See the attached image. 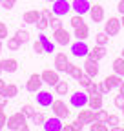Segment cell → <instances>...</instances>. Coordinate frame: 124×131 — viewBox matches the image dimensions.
Returning <instances> with one entry per match:
<instances>
[{"label":"cell","mask_w":124,"mask_h":131,"mask_svg":"<svg viewBox=\"0 0 124 131\" xmlns=\"http://www.w3.org/2000/svg\"><path fill=\"white\" fill-rule=\"evenodd\" d=\"M6 127L11 129V131H27L29 126H27V118H26V115L22 111H17V113H13L11 117H7L6 120Z\"/></svg>","instance_id":"6da1fadb"},{"label":"cell","mask_w":124,"mask_h":131,"mask_svg":"<svg viewBox=\"0 0 124 131\" xmlns=\"http://www.w3.org/2000/svg\"><path fill=\"white\" fill-rule=\"evenodd\" d=\"M88 100H89V95L86 91H75L69 96V106H73L75 109H80L88 106Z\"/></svg>","instance_id":"7a4b0ae2"},{"label":"cell","mask_w":124,"mask_h":131,"mask_svg":"<svg viewBox=\"0 0 124 131\" xmlns=\"http://www.w3.org/2000/svg\"><path fill=\"white\" fill-rule=\"evenodd\" d=\"M53 66H55V69H57L58 73H66V75H68V73H69V68H71V62H69V58H68L66 53H57Z\"/></svg>","instance_id":"3957f363"},{"label":"cell","mask_w":124,"mask_h":131,"mask_svg":"<svg viewBox=\"0 0 124 131\" xmlns=\"http://www.w3.org/2000/svg\"><path fill=\"white\" fill-rule=\"evenodd\" d=\"M120 27H122V24H120V18H117V16H110L104 22V31L110 37H117L120 33Z\"/></svg>","instance_id":"277c9868"},{"label":"cell","mask_w":124,"mask_h":131,"mask_svg":"<svg viewBox=\"0 0 124 131\" xmlns=\"http://www.w3.org/2000/svg\"><path fill=\"white\" fill-rule=\"evenodd\" d=\"M51 11L55 16H66L69 11H71V2H68V0H55V2L51 4Z\"/></svg>","instance_id":"5b68a950"},{"label":"cell","mask_w":124,"mask_h":131,"mask_svg":"<svg viewBox=\"0 0 124 131\" xmlns=\"http://www.w3.org/2000/svg\"><path fill=\"white\" fill-rule=\"evenodd\" d=\"M53 38H55V44H58V46H69L71 44V33L62 26V27L53 31Z\"/></svg>","instance_id":"8992f818"},{"label":"cell","mask_w":124,"mask_h":131,"mask_svg":"<svg viewBox=\"0 0 124 131\" xmlns=\"http://www.w3.org/2000/svg\"><path fill=\"white\" fill-rule=\"evenodd\" d=\"M51 111H53V115H57V117H60V118H68L69 117V107H68V104L62 100V98H55L53 100Z\"/></svg>","instance_id":"52a82bcc"},{"label":"cell","mask_w":124,"mask_h":131,"mask_svg":"<svg viewBox=\"0 0 124 131\" xmlns=\"http://www.w3.org/2000/svg\"><path fill=\"white\" fill-rule=\"evenodd\" d=\"M69 51H71V55L77 57V58H86V57H88V51H89V47H88L86 40H77V42L71 44Z\"/></svg>","instance_id":"ba28073f"},{"label":"cell","mask_w":124,"mask_h":131,"mask_svg":"<svg viewBox=\"0 0 124 131\" xmlns=\"http://www.w3.org/2000/svg\"><path fill=\"white\" fill-rule=\"evenodd\" d=\"M89 18L91 22H95V24H100L104 18H106V11H104V6L102 4H91L89 7Z\"/></svg>","instance_id":"9c48e42d"},{"label":"cell","mask_w":124,"mask_h":131,"mask_svg":"<svg viewBox=\"0 0 124 131\" xmlns=\"http://www.w3.org/2000/svg\"><path fill=\"white\" fill-rule=\"evenodd\" d=\"M42 84H44L42 77H40L38 73H33V75H29V78H27V82H26V89H27L29 93H37V91L42 89Z\"/></svg>","instance_id":"30bf717a"},{"label":"cell","mask_w":124,"mask_h":131,"mask_svg":"<svg viewBox=\"0 0 124 131\" xmlns=\"http://www.w3.org/2000/svg\"><path fill=\"white\" fill-rule=\"evenodd\" d=\"M77 120H80L84 126H89L91 122H95V111L91 107H80L79 109V115H77Z\"/></svg>","instance_id":"8fae6325"},{"label":"cell","mask_w":124,"mask_h":131,"mask_svg":"<svg viewBox=\"0 0 124 131\" xmlns=\"http://www.w3.org/2000/svg\"><path fill=\"white\" fill-rule=\"evenodd\" d=\"M53 100H55V98H53L51 91H46V89L37 91V104H38L40 107H51Z\"/></svg>","instance_id":"7c38bea8"},{"label":"cell","mask_w":124,"mask_h":131,"mask_svg":"<svg viewBox=\"0 0 124 131\" xmlns=\"http://www.w3.org/2000/svg\"><path fill=\"white\" fill-rule=\"evenodd\" d=\"M89 7H91V2L89 0H71V11H75L77 15H86L89 13Z\"/></svg>","instance_id":"4fadbf2b"},{"label":"cell","mask_w":124,"mask_h":131,"mask_svg":"<svg viewBox=\"0 0 124 131\" xmlns=\"http://www.w3.org/2000/svg\"><path fill=\"white\" fill-rule=\"evenodd\" d=\"M44 131H62V118L53 115L51 118H46V122L42 124Z\"/></svg>","instance_id":"5bb4252c"},{"label":"cell","mask_w":124,"mask_h":131,"mask_svg":"<svg viewBox=\"0 0 124 131\" xmlns=\"http://www.w3.org/2000/svg\"><path fill=\"white\" fill-rule=\"evenodd\" d=\"M40 77H42V80H44V84L53 86V88H55L57 82L60 80V77H58V71H57V69H44V71L40 73Z\"/></svg>","instance_id":"9a60e30c"},{"label":"cell","mask_w":124,"mask_h":131,"mask_svg":"<svg viewBox=\"0 0 124 131\" xmlns=\"http://www.w3.org/2000/svg\"><path fill=\"white\" fill-rule=\"evenodd\" d=\"M82 69H84V73H88L89 77L95 78V77L99 75V62H97V60H93V58H89V57H86Z\"/></svg>","instance_id":"2e32d148"},{"label":"cell","mask_w":124,"mask_h":131,"mask_svg":"<svg viewBox=\"0 0 124 131\" xmlns=\"http://www.w3.org/2000/svg\"><path fill=\"white\" fill-rule=\"evenodd\" d=\"M122 78H124V77H120V75L113 73V75H108V77L104 78V84H106V88L110 89V91H111V89H119V86L124 82Z\"/></svg>","instance_id":"e0dca14e"},{"label":"cell","mask_w":124,"mask_h":131,"mask_svg":"<svg viewBox=\"0 0 124 131\" xmlns=\"http://www.w3.org/2000/svg\"><path fill=\"white\" fill-rule=\"evenodd\" d=\"M88 57L89 58H93V60H102L104 57H106V46H99V44H95L93 47H89V51H88Z\"/></svg>","instance_id":"ac0fdd59"},{"label":"cell","mask_w":124,"mask_h":131,"mask_svg":"<svg viewBox=\"0 0 124 131\" xmlns=\"http://www.w3.org/2000/svg\"><path fill=\"white\" fill-rule=\"evenodd\" d=\"M0 68H2L4 73H15L18 69V60L17 58H4V60H0Z\"/></svg>","instance_id":"d6986e66"},{"label":"cell","mask_w":124,"mask_h":131,"mask_svg":"<svg viewBox=\"0 0 124 131\" xmlns=\"http://www.w3.org/2000/svg\"><path fill=\"white\" fill-rule=\"evenodd\" d=\"M40 16H42V13L38 9H29V11H26L22 15V20H24V24H29L31 26V24H37Z\"/></svg>","instance_id":"ffe728a7"},{"label":"cell","mask_w":124,"mask_h":131,"mask_svg":"<svg viewBox=\"0 0 124 131\" xmlns=\"http://www.w3.org/2000/svg\"><path fill=\"white\" fill-rule=\"evenodd\" d=\"M104 104V96L100 93H95V95H89V100H88V107H91L93 111L100 109Z\"/></svg>","instance_id":"44dd1931"},{"label":"cell","mask_w":124,"mask_h":131,"mask_svg":"<svg viewBox=\"0 0 124 131\" xmlns=\"http://www.w3.org/2000/svg\"><path fill=\"white\" fill-rule=\"evenodd\" d=\"M73 37H75L77 40H86V38L89 37V26H88V24H80L79 27H75Z\"/></svg>","instance_id":"7402d4cb"},{"label":"cell","mask_w":124,"mask_h":131,"mask_svg":"<svg viewBox=\"0 0 124 131\" xmlns=\"http://www.w3.org/2000/svg\"><path fill=\"white\" fill-rule=\"evenodd\" d=\"M0 95H4L6 98H15V96L18 95V86L17 84H6V88L2 89Z\"/></svg>","instance_id":"603a6c76"},{"label":"cell","mask_w":124,"mask_h":131,"mask_svg":"<svg viewBox=\"0 0 124 131\" xmlns=\"http://www.w3.org/2000/svg\"><path fill=\"white\" fill-rule=\"evenodd\" d=\"M69 93V84L66 80H58L57 84H55V95H60V96H64Z\"/></svg>","instance_id":"cb8c5ba5"},{"label":"cell","mask_w":124,"mask_h":131,"mask_svg":"<svg viewBox=\"0 0 124 131\" xmlns=\"http://www.w3.org/2000/svg\"><path fill=\"white\" fill-rule=\"evenodd\" d=\"M111 69H113V73H117V75L124 77V57H117V58L113 60Z\"/></svg>","instance_id":"d4e9b609"},{"label":"cell","mask_w":124,"mask_h":131,"mask_svg":"<svg viewBox=\"0 0 124 131\" xmlns=\"http://www.w3.org/2000/svg\"><path fill=\"white\" fill-rule=\"evenodd\" d=\"M38 38H40V40H42V44H44V51H46V53H53V51H55V44H53L48 37L44 35V31L38 35Z\"/></svg>","instance_id":"484cf974"},{"label":"cell","mask_w":124,"mask_h":131,"mask_svg":"<svg viewBox=\"0 0 124 131\" xmlns=\"http://www.w3.org/2000/svg\"><path fill=\"white\" fill-rule=\"evenodd\" d=\"M73 80H79L82 75H84V69L80 68V66H75V64H71V68H69V73H68Z\"/></svg>","instance_id":"4316f807"},{"label":"cell","mask_w":124,"mask_h":131,"mask_svg":"<svg viewBox=\"0 0 124 131\" xmlns=\"http://www.w3.org/2000/svg\"><path fill=\"white\" fill-rule=\"evenodd\" d=\"M110 35H106V31H99L97 35H95V44H99V46H106L108 42H110Z\"/></svg>","instance_id":"83f0119b"},{"label":"cell","mask_w":124,"mask_h":131,"mask_svg":"<svg viewBox=\"0 0 124 131\" xmlns=\"http://www.w3.org/2000/svg\"><path fill=\"white\" fill-rule=\"evenodd\" d=\"M20 40L17 37H7V49H11V51H18L20 49Z\"/></svg>","instance_id":"f1b7e54d"},{"label":"cell","mask_w":124,"mask_h":131,"mask_svg":"<svg viewBox=\"0 0 124 131\" xmlns=\"http://www.w3.org/2000/svg\"><path fill=\"white\" fill-rule=\"evenodd\" d=\"M15 37L20 40V44H26V42H29V38H31V35H29L27 29H18L17 33H15Z\"/></svg>","instance_id":"f546056e"},{"label":"cell","mask_w":124,"mask_h":131,"mask_svg":"<svg viewBox=\"0 0 124 131\" xmlns=\"http://www.w3.org/2000/svg\"><path fill=\"white\" fill-rule=\"evenodd\" d=\"M91 131H108L110 127H108V124L106 122H99V120H95V122H91L89 126H88Z\"/></svg>","instance_id":"4dcf8cb0"},{"label":"cell","mask_w":124,"mask_h":131,"mask_svg":"<svg viewBox=\"0 0 124 131\" xmlns=\"http://www.w3.org/2000/svg\"><path fill=\"white\" fill-rule=\"evenodd\" d=\"M35 26H37V29H38V31L42 33V31H46V29L49 27V18H48V16H44V15H42L40 18H38V22H37Z\"/></svg>","instance_id":"1f68e13d"},{"label":"cell","mask_w":124,"mask_h":131,"mask_svg":"<svg viewBox=\"0 0 124 131\" xmlns=\"http://www.w3.org/2000/svg\"><path fill=\"white\" fill-rule=\"evenodd\" d=\"M22 113L26 115V118H33L35 113H37V109L31 106V104H26V106H22Z\"/></svg>","instance_id":"d6a6232c"},{"label":"cell","mask_w":124,"mask_h":131,"mask_svg":"<svg viewBox=\"0 0 124 131\" xmlns=\"http://www.w3.org/2000/svg\"><path fill=\"white\" fill-rule=\"evenodd\" d=\"M108 117H110V113H108L106 109H102V107L95 111V120H99V122H106Z\"/></svg>","instance_id":"836d02e7"},{"label":"cell","mask_w":124,"mask_h":131,"mask_svg":"<svg viewBox=\"0 0 124 131\" xmlns=\"http://www.w3.org/2000/svg\"><path fill=\"white\" fill-rule=\"evenodd\" d=\"M77 82L80 84V88H84V89H86V88H88V86L91 84V82H93V77H89L88 73H84V75H82V77H80L79 80H77Z\"/></svg>","instance_id":"e575fe53"},{"label":"cell","mask_w":124,"mask_h":131,"mask_svg":"<svg viewBox=\"0 0 124 131\" xmlns=\"http://www.w3.org/2000/svg\"><path fill=\"white\" fill-rule=\"evenodd\" d=\"M80 24H84V20H82V15H77V13H75V15L71 16V18H69V26L75 29V27H79Z\"/></svg>","instance_id":"d590c367"},{"label":"cell","mask_w":124,"mask_h":131,"mask_svg":"<svg viewBox=\"0 0 124 131\" xmlns=\"http://www.w3.org/2000/svg\"><path fill=\"white\" fill-rule=\"evenodd\" d=\"M119 122H120V117L119 115H110L108 117V120H106V124H108V127H115V126H119Z\"/></svg>","instance_id":"8d00e7d4"},{"label":"cell","mask_w":124,"mask_h":131,"mask_svg":"<svg viewBox=\"0 0 124 131\" xmlns=\"http://www.w3.org/2000/svg\"><path fill=\"white\" fill-rule=\"evenodd\" d=\"M33 51H35L37 55H44V53H46V51H44V44H42L40 38H37V40L33 42Z\"/></svg>","instance_id":"74e56055"},{"label":"cell","mask_w":124,"mask_h":131,"mask_svg":"<svg viewBox=\"0 0 124 131\" xmlns=\"http://www.w3.org/2000/svg\"><path fill=\"white\" fill-rule=\"evenodd\" d=\"M49 27L55 31V29H58V27H62V20H60V16H51V18H49Z\"/></svg>","instance_id":"f35d334b"},{"label":"cell","mask_w":124,"mask_h":131,"mask_svg":"<svg viewBox=\"0 0 124 131\" xmlns=\"http://www.w3.org/2000/svg\"><path fill=\"white\" fill-rule=\"evenodd\" d=\"M31 120H33V124H35V126H42V124L46 122V117H44L40 111H37V113H35V117L31 118Z\"/></svg>","instance_id":"ab89813d"},{"label":"cell","mask_w":124,"mask_h":131,"mask_svg":"<svg viewBox=\"0 0 124 131\" xmlns=\"http://www.w3.org/2000/svg\"><path fill=\"white\" fill-rule=\"evenodd\" d=\"M113 104H115L119 109H122V107H124V93H120V91H119V95H115Z\"/></svg>","instance_id":"60d3db41"},{"label":"cell","mask_w":124,"mask_h":131,"mask_svg":"<svg viewBox=\"0 0 124 131\" xmlns=\"http://www.w3.org/2000/svg\"><path fill=\"white\" fill-rule=\"evenodd\" d=\"M86 93H88V95H95V93H99V84H97L95 80H93L91 84L86 88Z\"/></svg>","instance_id":"b9f144b4"},{"label":"cell","mask_w":124,"mask_h":131,"mask_svg":"<svg viewBox=\"0 0 124 131\" xmlns=\"http://www.w3.org/2000/svg\"><path fill=\"white\" fill-rule=\"evenodd\" d=\"M7 26L4 24V22H0V38H2V40H7Z\"/></svg>","instance_id":"7bdbcfd3"},{"label":"cell","mask_w":124,"mask_h":131,"mask_svg":"<svg viewBox=\"0 0 124 131\" xmlns=\"http://www.w3.org/2000/svg\"><path fill=\"white\" fill-rule=\"evenodd\" d=\"M15 4H17V0H2V7H4V9H7V11H9V9H13V7H15Z\"/></svg>","instance_id":"ee69618b"},{"label":"cell","mask_w":124,"mask_h":131,"mask_svg":"<svg viewBox=\"0 0 124 131\" xmlns=\"http://www.w3.org/2000/svg\"><path fill=\"white\" fill-rule=\"evenodd\" d=\"M97 84H99V93H100V95L110 93V89H108V88H106V84H104V80H102V82H97Z\"/></svg>","instance_id":"f6af8a7d"},{"label":"cell","mask_w":124,"mask_h":131,"mask_svg":"<svg viewBox=\"0 0 124 131\" xmlns=\"http://www.w3.org/2000/svg\"><path fill=\"white\" fill-rule=\"evenodd\" d=\"M71 124H73V129H75V131H82V129H84V124H82L80 120H75V122H71Z\"/></svg>","instance_id":"bcb514c9"},{"label":"cell","mask_w":124,"mask_h":131,"mask_svg":"<svg viewBox=\"0 0 124 131\" xmlns=\"http://www.w3.org/2000/svg\"><path fill=\"white\" fill-rule=\"evenodd\" d=\"M117 11L120 15H124V0H119V4H117Z\"/></svg>","instance_id":"7dc6e473"},{"label":"cell","mask_w":124,"mask_h":131,"mask_svg":"<svg viewBox=\"0 0 124 131\" xmlns=\"http://www.w3.org/2000/svg\"><path fill=\"white\" fill-rule=\"evenodd\" d=\"M40 13H42L44 16H48V18H51V16H53V11H51V9H48V7H46V9H42Z\"/></svg>","instance_id":"c3c4849f"},{"label":"cell","mask_w":124,"mask_h":131,"mask_svg":"<svg viewBox=\"0 0 124 131\" xmlns=\"http://www.w3.org/2000/svg\"><path fill=\"white\" fill-rule=\"evenodd\" d=\"M7 106V98L4 95H0V107H6Z\"/></svg>","instance_id":"681fc988"},{"label":"cell","mask_w":124,"mask_h":131,"mask_svg":"<svg viewBox=\"0 0 124 131\" xmlns=\"http://www.w3.org/2000/svg\"><path fill=\"white\" fill-rule=\"evenodd\" d=\"M62 131H75L73 124H62Z\"/></svg>","instance_id":"f907efd6"},{"label":"cell","mask_w":124,"mask_h":131,"mask_svg":"<svg viewBox=\"0 0 124 131\" xmlns=\"http://www.w3.org/2000/svg\"><path fill=\"white\" fill-rule=\"evenodd\" d=\"M6 107H0V118H4V120H7V115H6V111H4Z\"/></svg>","instance_id":"816d5d0a"},{"label":"cell","mask_w":124,"mask_h":131,"mask_svg":"<svg viewBox=\"0 0 124 131\" xmlns=\"http://www.w3.org/2000/svg\"><path fill=\"white\" fill-rule=\"evenodd\" d=\"M6 84H7V82H6V80H2V78H0V93H2V89L6 88Z\"/></svg>","instance_id":"f5cc1de1"},{"label":"cell","mask_w":124,"mask_h":131,"mask_svg":"<svg viewBox=\"0 0 124 131\" xmlns=\"http://www.w3.org/2000/svg\"><path fill=\"white\" fill-rule=\"evenodd\" d=\"M6 127V120L4 118H0V129H4Z\"/></svg>","instance_id":"db71d44e"},{"label":"cell","mask_w":124,"mask_h":131,"mask_svg":"<svg viewBox=\"0 0 124 131\" xmlns=\"http://www.w3.org/2000/svg\"><path fill=\"white\" fill-rule=\"evenodd\" d=\"M119 91H120V93H124V82H122V84L119 86Z\"/></svg>","instance_id":"11a10c76"},{"label":"cell","mask_w":124,"mask_h":131,"mask_svg":"<svg viewBox=\"0 0 124 131\" xmlns=\"http://www.w3.org/2000/svg\"><path fill=\"white\" fill-rule=\"evenodd\" d=\"M2 49H4V44H2V38H0V55H2Z\"/></svg>","instance_id":"9f6ffc18"},{"label":"cell","mask_w":124,"mask_h":131,"mask_svg":"<svg viewBox=\"0 0 124 131\" xmlns=\"http://www.w3.org/2000/svg\"><path fill=\"white\" fill-rule=\"evenodd\" d=\"M120 24H122V27H124V15H120Z\"/></svg>","instance_id":"6f0895ef"},{"label":"cell","mask_w":124,"mask_h":131,"mask_svg":"<svg viewBox=\"0 0 124 131\" xmlns=\"http://www.w3.org/2000/svg\"><path fill=\"white\" fill-rule=\"evenodd\" d=\"M120 57H124V47H122V51H120Z\"/></svg>","instance_id":"680465c9"},{"label":"cell","mask_w":124,"mask_h":131,"mask_svg":"<svg viewBox=\"0 0 124 131\" xmlns=\"http://www.w3.org/2000/svg\"><path fill=\"white\" fill-rule=\"evenodd\" d=\"M48 2H51V4H53V2H55V0H48Z\"/></svg>","instance_id":"91938a15"},{"label":"cell","mask_w":124,"mask_h":131,"mask_svg":"<svg viewBox=\"0 0 124 131\" xmlns=\"http://www.w3.org/2000/svg\"><path fill=\"white\" fill-rule=\"evenodd\" d=\"M2 73H4V71H2V68H0V75H2Z\"/></svg>","instance_id":"94428289"},{"label":"cell","mask_w":124,"mask_h":131,"mask_svg":"<svg viewBox=\"0 0 124 131\" xmlns=\"http://www.w3.org/2000/svg\"><path fill=\"white\" fill-rule=\"evenodd\" d=\"M120 111H122V115H124V107H122V109H120Z\"/></svg>","instance_id":"6125c7cd"},{"label":"cell","mask_w":124,"mask_h":131,"mask_svg":"<svg viewBox=\"0 0 124 131\" xmlns=\"http://www.w3.org/2000/svg\"><path fill=\"white\" fill-rule=\"evenodd\" d=\"M0 6H2V0H0Z\"/></svg>","instance_id":"be15d7a7"}]
</instances>
